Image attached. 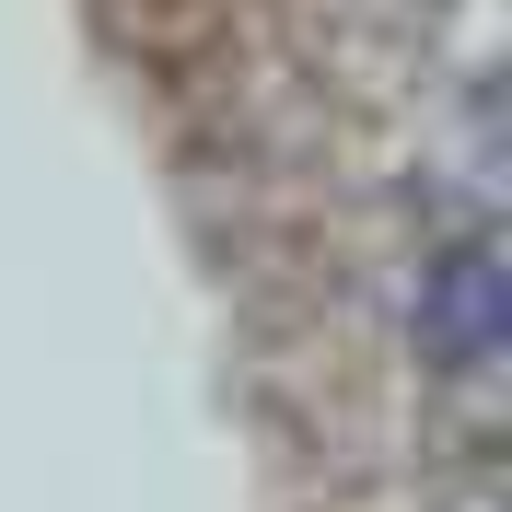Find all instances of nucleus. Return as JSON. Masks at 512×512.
I'll list each match as a JSON object with an SVG mask.
<instances>
[{"label": "nucleus", "mask_w": 512, "mask_h": 512, "mask_svg": "<svg viewBox=\"0 0 512 512\" xmlns=\"http://www.w3.org/2000/svg\"><path fill=\"white\" fill-rule=\"evenodd\" d=\"M419 361L431 373H454V384H478L489 361L512 350V268H501V245L489 233H454L431 268H419Z\"/></svg>", "instance_id": "obj_1"}]
</instances>
